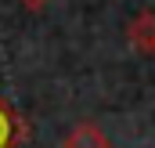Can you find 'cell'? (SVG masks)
Returning <instances> with one entry per match:
<instances>
[{
    "label": "cell",
    "mask_w": 155,
    "mask_h": 148,
    "mask_svg": "<svg viewBox=\"0 0 155 148\" xmlns=\"http://www.w3.org/2000/svg\"><path fill=\"white\" fill-rule=\"evenodd\" d=\"M25 137H29L25 119H22L18 112H15L4 98H0V148H18Z\"/></svg>",
    "instance_id": "obj_1"
},
{
    "label": "cell",
    "mask_w": 155,
    "mask_h": 148,
    "mask_svg": "<svg viewBox=\"0 0 155 148\" xmlns=\"http://www.w3.org/2000/svg\"><path fill=\"white\" fill-rule=\"evenodd\" d=\"M126 40H130L134 51L155 54V15H152V11H141V15L126 25Z\"/></svg>",
    "instance_id": "obj_2"
},
{
    "label": "cell",
    "mask_w": 155,
    "mask_h": 148,
    "mask_svg": "<svg viewBox=\"0 0 155 148\" xmlns=\"http://www.w3.org/2000/svg\"><path fill=\"white\" fill-rule=\"evenodd\" d=\"M61 148H112V141H108V134H105L101 126L79 123V126H72V130L65 134Z\"/></svg>",
    "instance_id": "obj_3"
},
{
    "label": "cell",
    "mask_w": 155,
    "mask_h": 148,
    "mask_svg": "<svg viewBox=\"0 0 155 148\" xmlns=\"http://www.w3.org/2000/svg\"><path fill=\"white\" fill-rule=\"evenodd\" d=\"M51 0H22V7H29V11H43Z\"/></svg>",
    "instance_id": "obj_4"
}]
</instances>
